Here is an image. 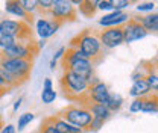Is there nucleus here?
Segmentation results:
<instances>
[{"label": "nucleus", "mask_w": 158, "mask_h": 133, "mask_svg": "<svg viewBox=\"0 0 158 133\" xmlns=\"http://www.w3.org/2000/svg\"><path fill=\"white\" fill-rule=\"evenodd\" d=\"M70 47L79 50L82 56L91 61L94 65L102 62V59L105 57V50L98 38L96 29H84L70 41Z\"/></svg>", "instance_id": "1"}, {"label": "nucleus", "mask_w": 158, "mask_h": 133, "mask_svg": "<svg viewBox=\"0 0 158 133\" xmlns=\"http://www.w3.org/2000/svg\"><path fill=\"white\" fill-rule=\"evenodd\" d=\"M59 86H61L62 95L67 100H70L75 104L87 106L90 85L84 77L65 70V71H62V76L59 79Z\"/></svg>", "instance_id": "2"}, {"label": "nucleus", "mask_w": 158, "mask_h": 133, "mask_svg": "<svg viewBox=\"0 0 158 133\" xmlns=\"http://www.w3.org/2000/svg\"><path fill=\"white\" fill-rule=\"evenodd\" d=\"M61 65H62V70L65 71H72L78 76L84 77L88 85L91 86L93 83L99 82L98 76H96V71H94V64L88 59L82 56V53L73 49V47H69L65 50V55L61 59Z\"/></svg>", "instance_id": "3"}, {"label": "nucleus", "mask_w": 158, "mask_h": 133, "mask_svg": "<svg viewBox=\"0 0 158 133\" xmlns=\"http://www.w3.org/2000/svg\"><path fill=\"white\" fill-rule=\"evenodd\" d=\"M56 115H58L59 118L65 119L67 123H70L72 126H75V127H78L81 130H84V132H88V127H90L91 119H93L90 111H88L85 106L75 104V103H72V104H69L67 108L61 109Z\"/></svg>", "instance_id": "4"}, {"label": "nucleus", "mask_w": 158, "mask_h": 133, "mask_svg": "<svg viewBox=\"0 0 158 133\" xmlns=\"http://www.w3.org/2000/svg\"><path fill=\"white\" fill-rule=\"evenodd\" d=\"M0 35L3 37H12L19 41H35L32 33V26L12 18H2L0 20Z\"/></svg>", "instance_id": "5"}, {"label": "nucleus", "mask_w": 158, "mask_h": 133, "mask_svg": "<svg viewBox=\"0 0 158 133\" xmlns=\"http://www.w3.org/2000/svg\"><path fill=\"white\" fill-rule=\"evenodd\" d=\"M32 65H34V61H29V59H9V57H5L0 53V68H3L11 76L17 77L23 83L27 82V79L31 76Z\"/></svg>", "instance_id": "6"}, {"label": "nucleus", "mask_w": 158, "mask_h": 133, "mask_svg": "<svg viewBox=\"0 0 158 133\" xmlns=\"http://www.w3.org/2000/svg\"><path fill=\"white\" fill-rule=\"evenodd\" d=\"M76 17H78V9L70 0H53V6L49 12V18L62 24L65 21H75Z\"/></svg>", "instance_id": "7"}, {"label": "nucleus", "mask_w": 158, "mask_h": 133, "mask_svg": "<svg viewBox=\"0 0 158 133\" xmlns=\"http://www.w3.org/2000/svg\"><path fill=\"white\" fill-rule=\"evenodd\" d=\"M96 32H98V38L103 50H113L116 47H120L122 44H125L122 27H108V29L96 30Z\"/></svg>", "instance_id": "8"}, {"label": "nucleus", "mask_w": 158, "mask_h": 133, "mask_svg": "<svg viewBox=\"0 0 158 133\" xmlns=\"http://www.w3.org/2000/svg\"><path fill=\"white\" fill-rule=\"evenodd\" d=\"M123 29V39H125V44H132L135 41L146 38L149 33L144 30V27L138 23L137 20L131 15V18L128 20V23H125L122 26Z\"/></svg>", "instance_id": "9"}, {"label": "nucleus", "mask_w": 158, "mask_h": 133, "mask_svg": "<svg viewBox=\"0 0 158 133\" xmlns=\"http://www.w3.org/2000/svg\"><path fill=\"white\" fill-rule=\"evenodd\" d=\"M62 24L55 21V20L49 18V17H38L37 21H35V30H37V35L40 38L43 39H47L50 37H53L56 32L59 30Z\"/></svg>", "instance_id": "10"}, {"label": "nucleus", "mask_w": 158, "mask_h": 133, "mask_svg": "<svg viewBox=\"0 0 158 133\" xmlns=\"http://www.w3.org/2000/svg\"><path fill=\"white\" fill-rule=\"evenodd\" d=\"M131 18V15L125 11H113V12H108L105 15H102L98 20L99 26H102L103 29H108V27H122L125 23H128V20Z\"/></svg>", "instance_id": "11"}, {"label": "nucleus", "mask_w": 158, "mask_h": 133, "mask_svg": "<svg viewBox=\"0 0 158 133\" xmlns=\"http://www.w3.org/2000/svg\"><path fill=\"white\" fill-rule=\"evenodd\" d=\"M110 97V89H108V85L103 83L102 80H99L96 83H93L90 86V91H88V103H94V104H105L106 100Z\"/></svg>", "instance_id": "12"}, {"label": "nucleus", "mask_w": 158, "mask_h": 133, "mask_svg": "<svg viewBox=\"0 0 158 133\" xmlns=\"http://www.w3.org/2000/svg\"><path fill=\"white\" fill-rule=\"evenodd\" d=\"M5 11H6V14L14 15L17 20L24 21V23H27L31 26L34 23V17H31V15L26 14V11L23 9L20 0H8V2H5Z\"/></svg>", "instance_id": "13"}, {"label": "nucleus", "mask_w": 158, "mask_h": 133, "mask_svg": "<svg viewBox=\"0 0 158 133\" xmlns=\"http://www.w3.org/2000/svg\"><path fill=\"white\" fill-rule=\"evenodd\" d=\"M144 27L148 33H158V12H151L146 15H132Z\"/></svg>", "instance_id": "14"}, {"label": "nucleus", "mask_w": 158, "mask_h": 133, "mask_svg": "<svg viewBox=\"0 0 158 133\" xmlns=\"http://www.w3.org/2000/svg\"><path fill=\"white\" fill-rule=\"evenodd\" d=\"M56 130H59L61 133H85L84 130H81L78 127H75V126H72L70 123H67L65 119H62V118H59L58 115H52V116H47L46 118Z\"/></svg>", "instance_id": "15"}, {"label": "nucleus", "mask_w": 158, "mask_h": 133, "mask_svg": "<svg viewBox=\"0 0 158 133\" xmlns=\"http://www.w3.org/2000/svg\"><path fill=\"white\" fill-rule=\"evenodd\" d=\"M151 94H152V91H151L146 79H140L137 82H132V86L129 89V95L131 97H134V98H144V97H148Z\"/></svg>", "instance_id": "16"}, {"label": "nucleus", "mask_w": 158, "mask_h": 133, "mask_svg": "<svg viewBox=\"0 0 158 133\" xmlns=\"http://www.w3.org/2000/svg\"><path fill=\"white\" fill-rule=\"evenodd\" d=\"M85 108L90 111V114H91L93 118L102 119V121H105V123L113 116V112H111L105 104H94V103H90V104H87Z\"/></svg>", "instance_id": "17"}, {"label": "nucleus", "mask_w": 158, "mask_h": 133, "mask_svg": "<svg viewBox=\"0 0 158 133\" xmlns=\"http://www.w3.org/2000/svg\"><path fill=\"white\" fill-rule=\"evenodd\" d=\"M141 112H144V114H158V94L152 92L151 95L143 98Z\"/></svg>", "instance_id": "18"}, {"label": "nucleus", "mask_w": 158, "mask_h": 133, "mask_svg": "<svg viewBox=\"0 0 158 133\" xmlns=\"http://www.w3.org/2000/svg\"><path fill=\"white\" fill-rule=\"evenodd\" d=\"M123 97L120 94H116V92H110V97H108V100H106V103H105V106L113 112V114H116L118 112L120 109H122V106H123Z\"/></svg>", "instance_id": "19"}, {"label": "nucleus", "mask_w": 158, "mask_h": 133, "mask_svg": "<svg viewBox=\"0 0 158 133\" xmlns=\"http://www.w3.org/2000/svg\"><path fill=\"white\" fill-rule=\"evenodd\" d=\"M98 3L99 0H81V5H79L81 14L85 17H93L94 12L98 11Z\"/></svg>", "instance_id": "20"}, {"label": "nucleus", "mask_w": 158, "mask_h": 133, "mask_svg": "<svg viewBox=\"0 0 158 133\" xmlns=\"http://www.w3.org/2000/svg\"><path fill=\"white\" fill-rule=\"evenodd\" d=\"M20 3L27 15L35 17V14L38 12V0H20Z\"/></svg>", "instance_id": "21"}, {"label": "nucleus", "mask_w": 158, "mask_h": 133, "mask_svg": "<svg viewBox=\"0 0 158 133\" xmlns=\"http://www.w3.org/2000/svg\"><path fill=\"white\" fill-rule=\"evenodd\" d=\"M34 119H35V114H32V112H24L23 115H20L19 116L17 129H19V130H23V129H24L27 124H31Z\"/></svg>", "instance_id": "22"}, {"label": "nucleus", "mask_w": 158, "mask_h": 133, "mask_svg": "<svg viewBox=\"0 0 158 133\" xmlns=\"http://www.w3.org/2000/svg\"><path fill=\"white\" fill-rule=\"evenodd\" d=\"M144 79H146V82H148L151 91H152L154 94H158V74L157 73L152 70V71L148 73V76L144 77Z\"/></svg>", "instance_id": "23"}, {"label": "nucleus", "mask_w": 158, "mask_h": 133, "mask_svg": "<svg viewBox=\"0 0 158 133\" xmlns=\"http://www.w3.org/2000/svg\"><path fill=\"white\" fill-rule=\"evenodd\" d=\"M56 91L52 88V89H43L41 91V101L44 103V104H52L55 100H56Z\"/></svg>", "instance_id": "24"}, {"label": "nucleus", "mask_w": 158, "mask_h": 133, "mask_svg": "<svg viewBox=\"0 0 158 133\" xmlns=\"http://www.w3.org/2000/svg\"><path fill=\"white\" fill-rule=\"evenodd\" d=\"M52 6L53 0H38V12H41V17H49Z\"/></svg>", "instance_id": "25"}, {"label": "nucleus", "mask_w": 158, "mask_h": 133, "mask_svg": "<svg viewBox=\"0 0 158 133\" xmlns=\"http://www.w3.org/2000/svg\"><path fill=\"white\" fill-rule=\"evenodd\" d=\"M17 42H20L17 38H12V37H3V35H0V50L9 49V47L15 45Z\"/></svg>", "instance_id": "26"}, {"label": "nucleus", "mask_w": 158, "mask_h": 133, "mask_svg": "<svg viewBox=\"0 0 158 133\" xmlns=\"http://www.w3.org/2000/svg\"><path fill=\"white\" fill-rule=\"evenodd\" d=\"M135 9H137V12H148V14H151L155 9V3L154 2H140V3H137Z\"/></svg>", "instance_id": "27"}, {"label": "nucleus", "mask_w": 158, "mask_h": 133, "mask_svg": "<svg viewBox=\"0 0 158 133\" xmlns=\"http://www.w3.org/2000/svg\"><path fill=\"white\" fill-rule=\"evenodd\" d=\"M98 9L99 11L113 12V11H114V0H99Z\"/></svg>", "instance_id": "28"}, {"label": "nucleus", "mask_w": 158, "mask_h": 133, "mask_svg": "<svg viewBox=\"0 0 158 133\" xmlns=\"http://www.w3.org/2000/svg\"><path fill=\"white\" fill-rule=\"evenodd\" d=\"M141 106H143V98H134L129 104V112L131 114H140Z\"/></svg>", "instance_id": "29"}, {"label": "nucleus", "mask_w": 158, "mask_h": 133, "mask_svg": "<svg viewBox=\"0 0 158 133\" xmlns=\"http://www.w3.org/2000/svg\"><path fill=\"white\" fill-rule=\"evenodd\" d=\"M40 132H43V133H61L59 130H56L46 118H44V121H43V124L40 126V129H38Z\"/></svg>", "instance_id": "30"}, {"label": "nucleus", "mask_w": 158, "mask_h": 133, "mask_svg": "<svg viewBox=\"0 0 158 133\" xmlns=\"http://www.w3.org/2000/svg\"><path fill=\"white\" fill-rule=\"evenodd\" d=\"M132 5V2L129 0H114V11H123L126 8H129Z\"/></svg>", "instance_id": "31"}, {"label": "nucleus", "mask_w": 158, "mask_h": 133, "mask_svg": "<svg viewBox=\"0 0 158 133\" xmlns=\"http://www.w3.org/2000/svg\"><path fill=\"white\" fill-rule=\"evenodd\" d=\"M103 124H105V121L98 119V118H93V119H91V124H90V127H88V132H98V130H100V129L103 127Z\"/></svg>", "instance_id": "32"}, {"label": "nucleus", "mask_w": 158, "mask_h": 133, "mask_svg": "<svg viewBox=\"0 0 158 133\" xmlns=\"http://www.w3.org/2000/svg\"><path fill=\"white\" fill-rule=\"evenodd\" d=\"M15 132H17V127H15L14 124H6V126H3L2 130H0V133H15Z\"/></svg>", "instance_id": "33"}, {"label": "nucleus", "mask_w": 158, "mask_h": 133, "mask_svg": "<svg viewBox=\"0 0 158 133\" xmlns=\"http://www.w3.org/2000/svg\"><path fill=\"white\" fill-rule=\"evenodd\" d=\"M65 50H67L65 47H59L58 50H56V53L53 55V57H52V59H55V61H59V59H62V57H64V55H65Z\"/></svg>", "instance_id": "34"}, {"label": "nucleus", "mask_w": 158, "mask_h": 133, "mask_svg": "<svg viewBox=\"0 0 158 133\" xmlns=\"http://www.w3.org/2000/svg\"><path fill=\"white\" fill-rule=\"evenodd\" d=\"M53 88V82L50 77H46L44 82H43V89H52Z\"/></svg>", "instance_id": "35"}, {"label": "nucleus", "mask_w": 158, "mask_h": 133, "mask_svg": "<svg viewBox=\"0 0 158 133\" xmlns=\"http://www.w3.org/2000/svg\"><path fill=\"white\" fill-rule=\"evenodd\" d=\"M21 103H23V97H19L15 101H14V104H12V112H17L20 108H21Z\"/></svg>", "instance_id": "36"}, {"label": "nucleus", "mask_w": 158, "mask_h": 133, "mask_svg": "<svg viewBox=\"0 0 158 133\" xmlns=\"http://www.w3.org/2000/svg\"><path fill=\"white\" fill-rule=\"evenodd\" d=\"M58 67V61H55V59H50V64H49V68L52 70V71H55V68Z\"/></svg>", "instance_id": "37"}, {"label": "nucleus", "mask_w": 158, "mask_h": 133, "mask_svg": "<svg viewBox=\"0 0 158 133\" xmlns=\"http://www.w3.org/2000/svg\"><path fill=\"white\" fill-rule=\"evenodd\" d=\"M152 68H154V71L158 74V57H155V59L152 61Z\"/></svg>", "instance_id": "38"}, {"label": "nucleus", "mask_w": 158, "mask_h": 133, "mask_svg": "<svg viewBox=\"0 0 158 133\" xmlns=\"http://www.w3.org/2000/svg\"><path fill=\"white\" fill-rule=\"evenodd\" d=\"M0 86H2V88H5V89H8V91H9V86H8V85H6V83H5V82H3V80H2V79H0Z\"/></svg>", "instance_id": "39"}, {"label": "nucleus", "mask_w": 158, "mask_h": 133, "mask_svg": "<svg viewBox=\"0 0 158 133\" xmlns=\"http://www.w3.org/2000/svg\"><path fill=\"white\" fill-rule=\"evenodd\" d=\"M6 92H8V89H5V88H2V86H0V98L6 94Z\"/></svg>", "instance_id": "40"}, {"label": "nucleus", "mask_w": 158, "mask_h": 133, "mask_svg": "<svg viewBox=\"0 0 158 133\" xmlns=\"http://www.w3.org/2000/svg\"><path fill=\"white\" fill-rule=\"evenodd\" d=\"M2 127H3V123H0V130H2Z\"/></svg>", "instance_id": "41"}, {"label": "nucleus", "mask_w": 158, "mask_h": 133, "mask_svg": "<svg viewBox=\"0 0 158 133\" xmlns=\"http://www.w3.org/2000/svg\"><path fill=\"white\" fill-rule=\"evenodd\" d=\"M0 123H2V118H0Z\"/></svg>", "instance_id": "42"}]
</instances>
